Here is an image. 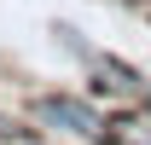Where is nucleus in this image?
<instances>
[{"instance_id": "1", "label": "nucleus", "mask_w": 151, "mask_h": 145, "mask_svg": "<svg viewBox=\"0 0 151 145\" xmlns=\"http://www.w3.org/2000/svg\"><path fill=\"white\" fill-rule=\"evenodd\" d=\"M35 116H41V122H52V128H70V134H81V139H99V134H105L99 116L81 105V99H70V93H47V99L35 105Z\"/></svg>"}, {"instance_id": "2", "label": "nucleus", "mask_w": 151, "mask_h": 145, "mask_svg": "<svg viewBox=\"0 0 151 145\" xmlns=\"http://www.w3.org/2000/svg\"><path fill=\"white\" fill-rule=\"evenodd\" d=\"M93 75H99L105 93H122V99H139V105L151 99V81L134 70V64H122L116 52H93Z\"/></svg>"}, {"instance_id": "3", "label": "nucleus", "mask_w": 151, "mask_h": 145, "mask_svg": "<svg viewBox=\"0 0 151 145\" xmlns=\"http://www.w3.org/2000/svg\"><path fill=\"white\" fill-rule=\"evenodd\" d=\"M128 6H134V12H139V18H151V0H128Z\"/></svg>"}, {"instance_id": "4", "label": "nucleus", "mask_w": 151, "mask_h": 145, "mask_svg": "<svg viewBox=\"0 0 151 145\" xmlns=\"http://www.w3.org/2000/svg\"><path fill=\"white\" fill-rule=\"evenodd\" d=\"M145 122H151V99H145Z\"/></svg>"}, {"instance_id": "5", "label": "nucleus", "mask_w": 151, "mask_h": 145, "mask_svg": "<svg viewBox=\"0 0 151 145\" xmlns=\"http://www.w3.org/2000/svg\"><path fill=\"white\" fill-rule=\"evenodd\" d=\"M18 145H41V139H18Z\"/></svg>"}]
</instances>
